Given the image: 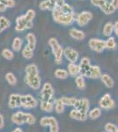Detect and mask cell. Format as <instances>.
Here are the masks:
<instances>
[{
    "mask_svg": "<svg viewBox=\"0 0 118 132\" xmlns=\"http://www.w3.org/2000/svg\"><path fill=\"white\" fill-rule=\"evenodd\" d=\"M52 16L55 22L60 25L69 26L76 20L77 14L74 12V9L72 5L64 3L61 5L56 6L52 11Z\"/></svg>",
    "mask_w": 118,
    "mask_h": 132,
    "instance_id": "obj_1",
    "label": "cell"
},
{
    "mask_svg": "<svg viewBox=\"0 0 118 132\" xmlns=\"http://www.w3.org/2000/svg\"><path fill=\"white\" fill-rule=\"evenodd\" d=\"M25 83L33 90H39L42 86V78L39 76V69L35 63H30L25 68Z\"/></svg>",
    "mask_w": 118,
    "mask_h": 132,
    "instance_id": "obj_2",
    "label": "cell"
},
{
    "mask_svg": "<svg viewBox=\"0 0 118 132\" xmlns=\"http://www.w3.org/2000/svg\"><path fill=\"white\" fill-rule=\"evenodd\" d=\"M12 123L16 125H23L25 123L33 125L36 122V118L31 113H25L23 111H17L11 117Z\"/></svg>",
    "mask_w": 118,
    "mask_h": 132,
    "instance_id": "obj_3",
    "label": "cell"
},
{
    "mask_svg": "<svg viewBox=\"0 0 118 132\" xmlns=\"http://www.w3.org/2000/svg\"><path fill=\"white\" fill-rule=\"evenodd\" d=\"M49 45L50 47L51 51L54 55V59L56 63L60 64L63 62L64 57V48L63 47L59 44L58 41L55 38H50L49 40Z\"/></svg>",
    "mask_w": 118,
    "mask_h": 132,
    "instance_id": "obj_4",
    "label": "cell"
},
{
    "mask_svg": "<svg viewBox=\"0 0 118 132\" xmlns=\"http://www.w3.org/2000/svg\"><path fill=\"white\" fill-rule=\"evenodd\" d=\"M55 89L49 82H46L42 86V90L40 93L41 101H54Z\"/></svg>",
    "mask_w": 118,
    "mask_h": 132,
    "instance_id": "obj_5",
    "label": "cell"
},
{
    "mask_svg": "<svg viewBox=\"0 0 118 132\" xmlns=\"http://www.w3.org/2000/svg\"><path fill=\"white\" fill-rule=\"evenodd\" d=\"M40 124L42 127H49V132H59V124L53 116H43L41 118Z\"/></svg>",
    "mask_w": 118,
    "mask_h": 132,
    "instance_id": "obj_6",
    "label": "cell"
},
{
    "mask_svg": "<svg viewBox=\"0 0 118 132\" xmlns=\"http://www.w3.org/2000/svg\"><path fill=\"white\" fill-rule=\"evenodd\" d=\"M78 66H79V70H80V75L85 77V78H90L93 65L91 64V61H90L88 57L85 56L83 58H81Z\"/></svg>",
    "mask_w": 118,
    "mask_h": 132,
    "instance_id": "obj_7",
    "label": "cell"
},
{
    "mask_svg": "<svg viewBox=\"0 0 118 132\" xmlns=\"http://www.w3.org/2000/svg\"><path fill=\"white\" fill-rule=\"evenodd\" d=\"M34 26L33 21L28 20L25 17V15L20 16L16 19V27H15V30L17 32H23L27 29L32 28Z\"/></svg>",
    "mask_w": 118,
    "mask_h": 132,
    "instance_id": "obj_8",
    "label": "cell"
},
{
    "mask_svg": "<svg viewBox=\"0 0 118 132\" xmlns=\"http://www.w3.org/2000/svg\"><path fill=\"white\" fill-rule=\"evenodd\" d=\"M38 106V101L32 94L21 95V108L25 109H33Z\"/></svg>",
    "mask_w": 118,
    "mask_h": 132,
    "instance_id": "obj_9",
    "label": "cell"
},
{
    "mask_svg": "<svg viewBox=\"0 0 118 132\" xmlns=\"http://www.w3.org/2000/svg\"><path fill=\"white\" fill-rule=\"evenodd\" d=\"M99 106L103 110H111L115 107V102L112 99L111 95L109 93H105V94L99 100Z\"/></svg>",
    "mask_w": 118,
    "mask_h": 132,
    "instance_id": "obj_10",
    "label": "cell"
},
{
    "mask_svg": "<svg viewBox=\"0 0 118 132\" xmlns=\"http://www.w3.org/2000/svg\"><path fill=\"white\" fill-rule=\"evenodd\" d=\"M88 46L92 50L97 53L103 52L104 50H106L105 46V41L101 39H97V38H92L88 42Z\"/></svg>",
    "mask_w": 118,
    "mask_h": 132,
    "instance_id": "obj_11",
    "label": "cell"
},
{
    "mask_svg": "<svg viewBox=\"0 0 118 132\" xmlns=\"http://www.w3.org/2000/svg\"><path fill=\"white\" fill-rule=\"evenodd\" d=\"M93 19V14L92 12L85 11L82 12L80 13L77 14L76 16V22L79 27H85L88 23L90 22V20Z\"/></svg>",
    "mask_w": 118,
    "mask_h": 132,
    "instance_id": "obj_12",
    "label": "cell"
},
{
    "mask_svg": "<svg viewBox=\"0 0 118 132\" xmlns=\"http://www.w3.org/2000/svg\"><path fill=\"white\" fill-rule=\"evenodd\" d=\"M73 108L76 110H78V111H80L83 114H87L90 110V101L88 99H86V98L78 99Z\"/></svg>",
    "mask_w": 118,
    "mask_h": 132,
    "instance_id": "obj_13",
    "label": "cell"
},
{
    "mask_svg": "<svg viewBox=\"0 0 118 132\" xmlns=\"http://www.w3.org/2000/svg\"><path fill=\"white\" fill-rule=\"evenodd\" d=\"M78 52L74 48H70V47L64 48V56L66 58V60L69 61V63H76L78 59Z\"/></svg>",
    "mask_w": 118,
    "mask_h": 132,
    "instance_id": "obj_14",
    "label": "cell"
},
{
    "mask_svg": "<svg viewBox=\"0 0 118 132\" xmlns=\"http://www.w3.org/2000/svg\"><path fill=\"white\" fill-rule=\"evenodd\" d=\"M8 107L11 109H17L21 108V94L12 93L8 99Z\"/></svg>",
    "mask_w": 118,
    "mask_h": 132,
    "instance_id": "obj_15",
    "label": "cell"
},
{
    "mask_svg": "<svg viewBox=\"0 0 118 132\" xmlns=\"http://www.w3.org/2000/svg\"><path fill=\"white\" fill-rule=\"evenodd\" d=\"M70 118H72V120H76V121H79V122H85V121L87 120V114H85L83 113H81L78 110L76 109H72L70 111Z\"/></svg>",
    "mask_w": 118,
    "mask_h": 132,
    "instance_id": "obj_16",
    "label": "cell"
},
{
    "mask_svg": "<svg viewBox=\"0 0 118 132\" xmlns=\"http://www.w3.org/2000/svg\"><path fill=\"white\" fill-rule=\"evenodd\" d=\"M67 71L69 73V76L76 78L77 76L80 75V70H79V66L77 63H69L67 66Z\"/></svg>",
    "mask_w": 118,
    "mask_h": 132,
    "instance_id": "obj_17",
    "label": "cell"
},
{
    "mask_svg": "<svg viewBox=\"0 0 118 132\" xmlns=\"http://www.w3.org/2000/svg\"><path fill=\"white\" fill-rule=\"evenodd\" d=\"M55 102L54 101H41L40 108L45 113H51L55 109Z\"/></svg>",
    "mask_w": 118,
    "mask_h": 132,
    "instance_id": "obj_18",
    "label": "cell"
},
{
    "mask_svg": "<svg viewBox=\"0 0 118 132\" xmlns=\"http://www.w3.org/2000/svg\"><path fill=\"white\" fill-rule=\"evenodd\" d=\"M70 36L73 39L77 40V41H82V40L85 39V35L83 31L79 30V29L77 28H72L69 32Z\"/></svg>",
    "mask_w": 118,
    "mask_h": 132,
    "instance_id": "obj_19",
    "label": "cell"
},
{
    "mask_svg": "<svg viewBox=\"0 0 118 132\" xmlns=\"http://www.w3.org/2000/svg\"><path fill=\"white\" fill-rule=\"evenodd\" d=\"M102 114V109L100 108L95 107L89 110L88 114H87V117L91 120H96V119L100 118Z\"/></svg>",
    "mask_w": 118,
    "mask_h": 132,
    "instance_id": "obj_20",
    "label": "cell"
},
{
    "mask_svg": "<svg viewBox=\"0 0 118 132\" xmlns=\"http://www.w3.org/2000/svg\"><path fill=\"white\" fill-rule=\"evenodd\" d=\"M100 80L101 82L104 84V86L107 87V88H112L115 85V82H114V79L111 78L108 74L106 73H102L101 77H100Z\"/></svg>",
    "mask_w": 118,
    "mask_h": 132,
    "instance_id": "obj_21",
    "label": "cell"
},
{
    "mask_svg": "<svg viewBox=\"0 0 118 132\" xmlns=\"http://www.w3.org/2000/svg\"><path fill=\"white\" fill-rule=\"evenodd\" d=\"M55 4H53L50 0H43L39 4V8L42 11H53L56 8Z\"/></svg>",
    "mask_w": 118,
    "mask_h": 132,
    "instance_id": "obj_22",
    "label": "cell"
},
{
    "mask_svg": "<svg viewBox=\"0 0 118 132\" xmlns=\"http://www.w3.org/2000/svg\"><path fill=\"white\" fill-rule=\"evenodd\" d=\"M26 40H27V45L30 47L32 50H35V48L36 47V42H37L35 35H34L33 33H28L27 35H26Z\"/></svg>",
    "mask_w": 118,
    "mask_h": 132,
    "instance_id": "obj_23",
    "label": "cell"
},
{
    "mask_svg": "<svg viewBox=\"0 0 118 132\" xmlns=\"http://www.w3.org/2000/svg\"><path fill=\"white\" fill-rule=\"evenodd\" d=\"M101 75H102V72H101V69L100 68V66L93 65L90 78H92V79H97V78H100Z\"/></svg>",
    "mask_w": 118,
    "mask_h": 132,
    "instance_id": "obj_24",
    "label": "cell"
},
{
    "mask_svg": "<svg viewBox=\"0 0 118 132\" xmlns=\"http://www.w3.org/2000/svg\"><path fill=\"white\" fill-rule=\"evenodd\" d=\"M113 32H114V23L107 22L106 24L104 25L103 30H102L103 35L108 38V37H110V36H111Z\"/></svg>",
    "mask_w": 118,
    "mask_h": 132,
    "instance_id": "obj_25",
    "label": "cell"
},
{
    "mask_svg": "<svg viewBox=\"0 0 118 132\" xmlns=\"http://www.w3.org/2000/svg\"><path fill=\"white\" fill-rule=\"evenodd\" d=\"M60 100L62 101L64 106H68V107H74L76 101H78V99L75 97H67V96L61 97Z\"/></svg>",
    "mask_w": 118,
    "mask_h": 132,
    "instance_id": "obj_26",
    "label": "cell"
},
{
    "mask_svg": "<svg viewBox=\"0 0 118 132\" xmlns=\"http://www.w3.org/2000/svg\"><path fill=\"white\" fill-rule=\"evenodd\" d=\"M54 75L56 78H58V79H66V78L69 77V73H68L67 70L58 68V69H57L55 71Z\"/></svg>",
    "mask_w": 118,
    "mask_h": 132,
    "instance_id": "obj_27",
    "label": "cell"
},
{
    "mask_svg": "<svg viewBox=\"0 0 118 132\" xmlns=\"http://www.w3.org/2000/svg\"><path fill=\"white\" fill-rule=\"evenodd\" d=\"M22 40L21 38L20 37H15L12 41V50L14 52H19L21 48H22Z\"/></svg>",
    "mask_w": 118,
    "mask_h": 132,
    "instance_id": "obj_28",
    "label": "cell"
},
{
    "mask_svg": "<svg viewBox=\"0 0 118 132\" xmlns=\"http://www.w3.org/2000/svg\"><path fill=\"white\" fill-rule=\"evenodd\" d=\"M105 46H106V48L107 50H114L116 48V42H115V39L112 36L108 37V39L105 41Z\"/></svg>",
    "mask_w": 118,
    "mask_h": 132,
    "instance_id": "obj_29",
    "label": "cell"
},
{
    "mask_svg": "<svg viewBox=\"0 0 118 132\" xmlns=\"http://www.w3.org/2000/svg\"><path fill=\"white\" fill-rule=\"evenodd\" d=\"M75 84L76 86L78 87V89L79 90H84L85 88V77L78 75L75 78Z\"/></svg>",
    "mask_w": 118,
    "mask_h": 132,
    "instance_id": "obj_30",
    "label": "cell"
},
{
    "mask_svg": "<svg viewBox=\"0 0 118 132\" xmlns=\"http://www.w3.org/2000/svg\"><path fill=\"white\" fill-rule=\"evenodd\" d=\"M5 80L10 86H16L17 82H18V79H17L16 76L14 75L12 72H7L5 74Z\"/></svg>",
    "mask_w": 118,
    "mask_h": 132,
    "instance_id": "obj_31",
    "label": "cell"
},
{
    "mask_svg": "<svg viewBox=\"0 0 118 132\" xmlns=\"http://www.w3.org/2000/svg\"><path fill=\"white\" fill-rule=\"evenodd\" d=\"M65 110V106L64 105V103L62 102V101L59 99L56 100L55 102V111L57 113V114H63Z\"/></svg>",
    "mask_w": 118,
    "mask_h": 132,
    "instance_id": "obj_32",
    "label": "cell"
},
{
    "mask_svg": "<svg viewBox=\"0 0 118 132\" xmlns=\"http://www.w3.org/2000/svg\"><path fill=\"white\" fill-rule=\"evenodd\" d=\"M22 56L26 59H31L34 56V50L26 45L22 50Z\"/></svg>",
    "mask_w": 118,
    "mask_h": 132,
    "instance_id": "obj_33",
    "label": "cell"
},
{
    "mask_svg": "<svg viewBox=\"0 0 118 132\" xmlns=\"http://www.w3.org/2000/svg\"><path fill=\"white\" fill-rule=\"evenodd\" d=\"M115 10H116V9H115V8L112 5H111L110 2H108V1H107V3L105 4L103 8L101 9L102 12H103L105 14H107V15L114 13V12H115Z\"/></svg>",
    "mask_w": 118,
    "mask_h": 132,
    "instance_id": "obj_34",
    "label": "cell"
},
{
    "mask_svg": "<svg viewBox=\"0 0 118 132\" xmlns=\"http://www.w3.org/2000/svg\"><path fill=\"white\" fill-rule=\"evenodd\" d=\"M2 56L6 60H12L14 58V53L13 51H12L9 48H5L2 51Z\"/></svg>",
    "mask_w": 118,
    "mask_h": 132,
    "instance_id": "obj_35",
    "label": "cell"
},
{
    "mask_svg": "<svg viewBox=\"0 0 118 132\" xmlns=\"http://www.w3.org/2000/svg\"><path fill=\"white\" fill-rule=\"evenodd\" d=\"M105 131L106 132H115L118 129V127L115 124H114L112 122H108L105 124Z\"/></svg>",
    "mask_w": 118,
    "mask_h": 132,
    "instance_id": "obj_36",
    "label": "cell"
},
{
    "mask_svg": "<svg viewBox=\"0 0 118 132\" xmlns=\"http://www.w3.org/2000/svg\"><path fill=\"white\" fill-rule=\"evenodd\" d=\"M107 1H108V0H90L92 5L96 6V7H99L100 10L103 8V6L105 4L107 3Z\"/></svg>",
    "mask_w": 118,
    "mask_h": 132,
    "instance_id": "obj_37",
    "label": "cell"
},
{
    "mask_svg": "<svg viewBox=\"0 0 118 132\" xmlns=\"http://www.w3.org/2000/svg\"><path fill=\"white\" fill-rule=\"evenodd\" d=\"M0 25L2 26V27H3L4 29H6L11 26V22L8 19L5 18V17L1 16L0 17Z\"/></svg>",
    "mask_w": 118,
    "mask_h": 132,
    "instance_id": "obj_38",
    "label": "cell"
},
{
    "mask_svg": "<svg viewBox=\"0 0 118 132\" xmlns=\"http://www.w3.org/2000/svg\"><path fill=\"white\" fill-rule=\"evenodd\" d=\"M24 15L28 20L33 21V20L35 17V10H33V9H29V10H27V12H26V14H24Z\"/></svg>",
    "mask_w": 118,
    "mask_h": 132,
    "instance_id": "obj_39",
    "label": "cell"
},
{
    "mask_svg": "<svg viewBox=\"0 0 118 132\" xmlns=\"http://www.w3.org/2000/svg\"><path fill=\"white\" fill-rule=\"evenodd\" d=\"M2 3H4L7 6V8H12L15 6V1L14 0H4Z\"/></svg>",
    "mask_w": 118,
    "mask_h": 132,
    "instance_id": "obj_40",
    "label": "cell"
},
{
    "mask_svg": "<svg viewBox=\"0 0 118 132\" xmlns=\"http://www.w3.org/2000/svg\"><path fill=\"white\" fill-rule=\"evenodd\" d=\"M5 127V118H4L3 114H0V129H3Z\"/></svg>",
    "mask_w": 118,
    "mask_h": 132,
    "instance_id": "obj_41",
    "label": "cell"
},
{
    "mask_svg": "<svg viewBox=\"0 0 118 132\" xmlns=\"http://www.w3.org/2000/svg\"><path fill=\"white\" fill-rule=\"evenodd\" d=\"M50 1L52 2L53 4H55L57 6L63 5V4L64 3V0H50Z\"/></svg>",
    "mask_w": 118,
    "mask_h": 132,
    "instance_id": "obj_42",
    "label": "cell"
},
{
    "mask_svg": "<svg viewBox=\"0 0 118 132\" xmlns=\"http://www.w3.org/2000/svg\"><path fill=\"white\" fill-rule=\"evenodd\" d=\"M114 32H115V35L118 36V21L114 24Z\"/></svg>",
    "mask_w": 118,
    "mask_h": 132,
    "instance_id": "obj_43",
    "label": "cell"
},
{
    "mask_svg": "<svg viewBox=\"0 0 118 132\" xmlns=\"http://www.w3.org/2000/svg\"><path fill=\"white\" fill-rule=\"evenodd\" d=\"M110 3L115 9H118V0H111Z\"/></svg>",
    "mask_w": 118,
    "mask_h": 132,
    "instance_id": "obj_44",
    "label": "cell"
},
{
    "mask_svg": "<svg viewBox=\"0 0 118 132\" xmlns=\"http://www.w3.org/2000/svg\"><path fill=\"white\" fill-rule=\"evenodd\" d=\"M6 9H7V6L4 3H0V12H5Z\"/></svg>",
    "mask_w": 118,
    "mask_h": 132,
    "instance_id": "obj_45",
    "label": "cell"
},
{
    "mask_svg": "<svg viewBox=\"0 0 118 132\" xmlns=\"http://www.w3.org/2000/svg\"><path fill=\"white\" fill-rule=\"evenodd\" d=\"M11 132H24V131H23L20 128H16V129H14L13 130L11 131Z\"/></svg>",
    "mask_w": 118,
    "mask_h": 132,
    "instance_id": "obj_46",
    "label": "cell"
},
{
    "mask_svg": "<svg viewBox=\"0 0 118 132\" xmlns=\"http://www.w3.org/2000/svg\"><path fill=\"white\" fill-rule=\"evenodd\" d=\"M4 30H5V29H4V28H3V27H2V26H1V25H0V34H1V33H2V32H3Z\"/></svg>",
    "mask_w": 118,
    "mask_h": 132,
    "instance_id": "obj_47",
    "label": "cell"
},
{
    "mask_svg": "<svg viewBox=\"0 0 118 132\" xmlns=\"http://www.w3.org/2000/svg\"><path fill=\"white\" fill-rule=\"evenodd\" d=\"M3 1H4V0H0V3H2Z\"/></svg>",
    "mask_w": 118,
    "mask_h": 132,
    "instance_id": "obj_48",
    "label": "cell"
},
{
    "mask_svg": "<svg viewBox=\"0 0 118 132\" xmlns=\"http://www.w3.org/2000/svg\"><path fill=\"white\" fill-rule=\"evenodd\" d=\"M115 132H118V129H117V130H115Z\"/></svg>",
    "mask_w": 118,
    "mask_h": 132,
    "instance_id": "obj_49",
    "label": "cell"
},
{
    "mask_svg": "<svg viewBox=\"0 0 118 132\" xmlns=\"http://www.w3.org/2000/svg\"><path fill=\"white\" fill-rule=\"evenodd\" d=\"M103 132H104V131H103ZM105 132H106V131H105Z\"/></svg>",
    "mask_w": 118,
    "mask_h": 132,
    "instance_id": "obj_50",
    "label": "cell"
}]
</instances>
